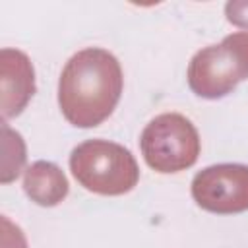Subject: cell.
<instances>
[{"label":"cell","mask_w":248,"mask_h":248,"mask_svg":"<svg viewBox=\"0 0 248 248\" xmlns=\"http://www.w3.org/2000/svg\"><path fill=\"white\" fill-rule=\"evenodd\" d=\"M122 68L105 48H83L64 66L58 79V105L78 128H95L116 108L122 95Z\"/></svg>","instance_id":"obj_1"},{"label":"cell","mask_w":248,"mask_h":248,"mask_svg":"<svg viewBox=\"0 0 248 248\" xmlns=\"http://www.w3.org/2000/svg\"><path fill=\"white\" fill-rule=\"evenodd\" d=\"M70 170L85 190L101 196L126 194L140 180L134 155L108 140H87L74 147Z\"/></svg>","instance_id":"obj_2"},{"label":"cell","mask_w":248,"mask_h":248,"mask_svg":"<svg viewBox=\"0 0 248 248\" xmlns=\"http://www.w3.org/2000/svg\"><path fill=\"white\" fill-rule=\"evenodd\" d=\"M244 79H248V33L227 35L219 45L198 50L188 66V85L203 99L225 97Z\"/></svg>","instance_id":"obj_3"},{"label":"cell","mask_w":248,"mask_h":248,"mask_svg":"<svg viewBox=\"0 0 248 248\" xmlns=\"http://www.w3.org/2000/svg\"><path fill=\"white\" fill-rule=\"evenodd\" d=\"M140 147L145 163L163 174L190 169L200 155L196 126L178 112L155 116L141 132Z\"/></svg>","instance_id":"obj_4"},{"label":"cell","mask_w":248,"mask_h":248,"mask_svg":"<svg viewBox=\"0 0 248 248\" xmlns=\"http://www.w3.org/2000/svg\"><path fill=\"white\" fill-rule=\"evenodd\" d=\"M194 202L211 213H240L248 209V167L213 165L200 170L192 180Z\"/></svg>","instance_id":"obj_5"},{"label":"cell","mask_w":248,"mask_h":248,"mask_svg":"<svg viewBox=\"0 0 248 248\" xmlns=\"http://www.w3.org/2000/svg\"><path fill=\"white\" fill-rule=\"evenodd\" d=\"M0 83H2V116H17L35 93V74L31 60L14 48L0 52Z\"/></svg>","instance_id":"obj_6"},{"label":"cell","mask_w":248,"mask_h":248,"mask_svg":"<svg viewBox=\"0 0 248 248\" xmlns=\"http://www.w3.org/2000/svg\"><path fill=\"white\" fill-rule=\"evenodd\" d=\"M23 190L37 205L52 207L68 196L70 184L58 165L48 161H35L25 170Z\"/></svg>","instance_id":"obj_7"},{"label":"cell","mask_w":248,"mask_h":248,"mask_svg":"<svg viewBox=\"0 0 248 248\" xmlns=\"http://www.w3.org/2000/svg\"><path fill=\"white\" fill-rule=\"evenodd\" d=\"M225 16L232 25L248 31V0H231V2H227Z\"/></svg>","instance_id":"obj_8"}]
</instances>
